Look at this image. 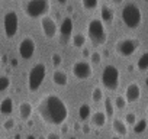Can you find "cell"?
<instances>
[{"instance_id": "1", "label": "cell", "mask_w": 148, "mask_h": 139, "mask_svg": "<svg viewBox=\"0 0 148 139\" xmlns=\"http://www.w3.org/2000/svg\"><path fill=\"white\" fill-rule=\"evenodd\" d=\"M39 117L51 125V126H60L67 120L68 116V109L61 97L57 94H47L44 96L36 106Z\"/></svg>"}, {"instance_id": "2", "label": "cell", "mask_w": 148, "mask_h": 139, "mask_svg": "<svg viewBox=\"0 0 148 139\" xmlns=\"http://www.w3.org/2000/svg\"><path fill=\"white\" fill-rule=\"evenodd\" d=\"M87 38H89V41H90V44L93 46H100V45L106 44L108 32H106L105 23L100 19L93 18L87 23Z\"/></svg>"}, {"instance_id": "3", "label": "cell", "mask_w": 148, "mask_h": 139, "mask_svg": "<svg viewBox=\"0 0 148 139\" xmlns=\"http://www.w3.org/2000/svg\"><path fill=\"white\" fill-rule=\"evenodd\" d=\"M122 22L129 29H136L142 23V12L135 3H126L121 12Z\"/></svg>"}, {"instance_id": "4", "label": "cell", "mask_w": 148, "mask_h": 139, "mask_svg": "<svg viewBox=\"0 0 148 139\" xmlns=\"http://www.w3.org/2000/svg\"><path fill=\"white\" fill-rule=\"evenodd\" d=\"M51 9V2L49 0H26L23 5V10L26 16L29 18H44L48 15Z\"/></svg>"}, {"instance_id": "5", "label": "cell", "mask_w": 148, "mask_h": 139, "mask_svg": "<svg viewBox=\"0 0 148 139\" xmlns=\"http://www.w3.org/2000/svg\"><path fill=\"white\" fill-rule=\"evenodd\" d=\"M45 76H47V67H45V64H42V62L35 64L29 70V74H28V89H29V91L39 90Z\"/></svg>"}, {"instance_id": "6", "label": "cell", "mask_w": 148, "mask_h": 139, "mask_svg": "<svg viewBox=\"0 0 148 139\" xmlns=\"http://www.w3.org/2000/svg\"><path fill=\"white\" fill-rule=\"evenodd\" d=\"M119 70L116 65L113 64H108L103 71H102V84L108 89V90H116L119 87Z\"/></svg>"}, {"instance_id": "7", "label": "cell", "mask_w": 148, "mask_h": 139, "mask_svg": "<svg viewBox=\"0 0 148 139\" xmlns=\"http://www.w3.org/2000/svg\"><path fill=\"white\" fill-rule=\"evenodd\" d=\"M139 48V41L135 39V38H123V39H119L115 45V49L118 52V55L121 57H131L136 52V49Z\"/></svg>"}, {"instance_id": "8", "label": "cell", "mask_w": 148, "mask_h": 139, "mask_svg": "<svg viewBox=\"0 0 148 139\" xmlns=\"http://www.w3.org/2000/svg\"><path fill=\"white\" fill-rule=\"evenodd\" d=\"M3 26H5V33H6V38L12 39L18 29H19V16L15 10H9L5 18H3Z\"/></svg>"}, {"instance_id": "9", "label": "cell", "mask_w": 148, "mask_h": 139, "mask_svg": "<svg viewBox=\"0 0 148 139\" xmlns=\"http://www.w3.org/2000/svg\"><path fill=\"white\" fill-rule=\"evenodd\" d=\"M71 73H73V76L76 77L77 80H86V78H90L92 77L93 70H92L90 62H87L84 59H79V61H76V62L73 64Z\"/></svg>"}, {"instance_id": "10", "label": "cell", "mask_w": 148, "mask_h": 139, "mask_svg": "<svg viewBox=\"0 0 148 139\" xmlns=\"http://www.w3.org/2000/svg\"><path fill=\"white\" fill-rule=\"evenodd\" d=\"M19 55L23 58V59H31L35 54V49H36V44L35 41L31 38V36H25L21 42H19Z\"/></svg>"}, {"instance_id": "11", "label": "cell", "mask_w": 148, "mask_h": 139, "mask_svg": "<svg viewBox=\"0 0 148 139\" xmlns=\"http://www.w3.org/2000/svg\"><path fill=\"white\" fill-rule=\"evenodd\" d=\"M41 29H42V33H44V36L47 39H52V38H55L57 31H58L57 22L51 16L47 15V16L41 18Z\"/></svg>"}, {"instance_id": "12", "label": "cell", "mask_w": 148, "mask_h": 139, "mask_svg": "<svg viewBox=\"0 0 148 139\" xmlns=\"http://www.w3.org/2000/svg\"><path fill=\"white\" fill-rule=\"evenodd\" d=\"M58 36H60V42L62 45L70 42V39L73 38V20H71V18L67 16L62 19V22L60 25V35Z\"/></svg>"}, {"instance_id": "13", "label": "cell", "mask_w": 148, "mask_h": 139, "mask_svg": "<svg viewBox=\"0 0 148 139\" xmlns=\"http://www.w3.org/2000/svg\"><path fill=\"white\" fill-rule=\"evenodd\" d=\"M141 97V87L138 83H129L125 89V100L126 103H135Z\"/></svg>"}, {"instance_id": "14", "label": "cell", "mask_w": 148, "mask_h": 139, "mask_svg": "<svg viewBox=\"0 0 148 139\" xmlns=\"http://www.w3.org/2000/svg\"><path fill=\"white\" fill-rule=\"evenodd\" d=\"M52 83L58 87H65L68 84V76L62 70H55L52 73Z\"/></svg>"}, {"instance_id": "15", "label": "cell", "mask_w": 148, "mask_h": 139, "mask_svg": "<svg viewBox=\"0 0 148 139\" xmlns=\"http://www.w3.org/2000/svg\"><path fill=\"white\" fill-rule=\"evenodd\" d=\"M112 129L118 136H126L128 135V125L125 123V120L115 117L112 120Z\"/></svg>"}, {"instance_id": "16", "label": "cell", "mask_w": 148, "mask_h": 139, "mask_svg": "<svg viewBox=\"0 0 148 139\" xmlns=\"http://www.w3.org/2000/svg\"><path fill=\"white\" fill-rule=\"evenodd\" d=\"M32 112H34V107L29 102H22L19 104V116L22 120H29V117L32 116Z\"/></svg>"}, {"instance_id": "17", "label": "cell", "mask_w": 148, "mask_h": 139, "mask_svg": "<svg viewBox=\"0 0 148 139\" xmlns=\"http://www.w3.org/2000/svg\"><path fill=\"white\" fill-rule=\"evenodd\" d=\"M108 116L105 114V112H95L92 116V125L95 127H103L106 125Z\"/></svg>"}, {"instance_id": "18", "label": "cell", "mask_w": 148, "mask_h": 139, "mask_svg": "<svg viewBox=\"0 0 148 139\" xmlns=\"http://www.w3.org/2000/svg\"><path fill=\"white\" fill-rule=\"evenodd\" d=\"M100 16H102V22L103 23H110L112 20H113V18H115V13H113V10L109 7V6H106V5H103L102 7H100Z\"/></svg>"}, {"instance_id": "19", "label": "cell", "mask_w": 148, "mask_h": 139, "mask_svg": "<svg viewBox=\"0 0 148 139\" xmlns=\"http://www.w3.org/2000/svg\"><path fill=\"white\" fill-rule=\"evenodd\" d=\"M12 112H13V100H12V97H5L0 102V113L10 114Z\"/></svg>"}, {"instance_id": "20", "label": "cell", "mask_w": 148, "mask_h": 139, "mask_svg": "<svg viewBox=\"0 0 148 139\" xmlns=\"http://www.w3.org/2000/svg\"><path fill=\"white\" fill-rule=\"evenodd\" d=\"M86 41H87V39H86V35H83L82 32L74 33L73 38H71V44H73V46H74V48H79V49H83V48H84Z\"/></svg>"}, {"instance_id": "21", "label": "cell", "mask_w": 148, "mask_h": 139, "mask_svg": "<svg viewBox=\"0 0 148 139\" xmlns=\"http://www.w3.org/2000/svg\"><path fill=\"white\" fill-rule=\"evenodd\" d=\"M90 114H92V107H90V104L83 103V104L80 106V109H79V117H80V120H87Z\"/></svg>"}, {"instance_id": "22", "label": "cell", "mask_w": 148, "mask_h": 139, "mask_svg": "<svg viewBox=\"0 0 148 139\" xmlns=\"http://www.w3.org/2000/svg\"><path fill=\"white\" fill-rule=\"evenodd\" d=\"M136 68L139 70V71H145V70H148V51L144 52L138 61H136Z\"/></svg>"}, {"instance_id": "23", "label": "cell", "mask_w": 148, "mask_h": 139, "mask_svg": "<svg viewBox=\"0 0 148 139\" xmlns=\"http://www.w3.org/2000/svg\"><path fill=\"white\" fill-rule=\"evenodd\" d=\"M113 113H115V104H113L112 99L105 97V114L110 117V116H113Z\"/></svg>"}, {"instance_id": "24", "label": "cell", "mask_w": 148, "mask_h": 139, "mask_svg": "<svg viewBox=\"0 0 148 139\" xmlns=\"http://www.w3.org/2000/svg\"><path fill=\"white\" fill-rule=\"evenodd\" d=\"M147 126H148L147 119H139V120H136V123L134 125V132H135V133H142V132H145Z\"/></svg>"}, {"instance_id": "25", "label": "cell", "mask_w": 148, "mask_h": 139, "mask_svg": "<svg viewBox=\"0 0 148 139\" xmlns=\"http://www.w3.org/2000/svg\"><path fill=\"white\" fill-rule=\"evenodd\" d=\"M92 100H93V103H99L103 100V91L100 87H95L92 90Z\"/></svg>"}, {"instance_id": "26", "label": "cell", "mask_w": 148, "mask_h": 139, "mask_svg": "<svg viewBox=\"0 0 148 139\" xmlns=\"http://www.w3.org/2000/svg\"><path fill=\"white\" fill-rule=\"evenodd\" d=\"M82 5L86 10H95L99 5V0H82Z\"/></svg>"}, {"instance_id": "27", "label": "cell", "mask_w": 148, "mask_h": 139, "mask_svg": "<svg viewBox=\"0 0 148 139\" xmlns=\"http://www.w3.org/2000/svg\"><path fill=\"white\" fill-rule=\"evenodd\" d=\"M115 107L116 109H119V110H123L125 107H126V100H125V96H116V99H115Z\"/></svg>"}, {"instance_id": "28", "label": "cell", "mask_w": 148, "mask_h": 139, "mask_svg": "<svg viewBox=\"0 0 148 139\" xmlns=\"http://www.w3.org/2000/svg\"><path fill=\"white\" fill-rule=\"evenodd\" d=\"M136 114L134 113V112H129V113H126L125 114V123L128 125V126H134L135 123H136Z\"/></svg>"}, {"instance_id": "29", "label": "cell", "mask_w": 148, "mask_h": 139, "mask_svg": "<svg viewBox=\"0 0 148 139\" xmlns=\"http://www.w3.org/2000/svg\"><path fill=\"white\" fill-rule=\"evenodd\" d=\"M9 86H10V78L6 76H0V91L8 90Z\"/></svg>"}, {"instance_id": "30", "label": "cell", "mask_w": 148, "mask_h": 139, "mask_svg": "<svg viewBox=\"0 0 148 139\" xmlns=\"http://www.w3.org/2000/svg\"><path fill=\"white\" fill-rule=\"evenodd\" d=\"M100 61H102V55H100V52L93 51V52L90 54V62L95 64V65H97V64H100Z\"/></svg>"}, {"instance_id": "31", "label": "cell", "mask_w": 148, "mask_h": 139, "mask_svg": "<svg viewBox=\"0 0 148 139\" xmlns=\"http://www.w3.org/2000/svg\"><path fill=\"white\" fill-rule=\"evenodd\" d=\"M51 62H52V65L57 68V67H60L61 65V62H62V58H61V55L60 54H57V52H54L52 55H51Z\"/></svg>"}, {"instance_id": "32", "label": "cell", "mask_w": 148, "mask_h": 139, "mask_svg": "<svg viewBox=\"0 0 148 139\" xmlns=\"http://www.w3.org/2000/svg\"><path fill=\"white\" fill-rule=\"evenodd\" d=\"M15 125H16L15 119L9 117V119H6V120H5V123H3V127H5L6 130H12V129L15 127Z\"/></svg>"}, {"instance_id": "33", "label": "cell", "mask_w": 148, "mask_h": 139, "mask_svg": "<svg viewBox=\"0 0 148 139\" xmlns=\"http://www.w3.org/2000/svg\"><path fill=\"white\" fill-rule=\"evenodd\" d=\"M45 139H61V135L58 132H49Z\"/></svg>"}, {"instance_id": "34", "label": "cell", "mask_w": 148, "mask_h": 139, "mask_svg": "<svg viewBox=\"0 0 148 139\" xmlns=\"http://www.w3.org/2000/svg\"><path fill=\"white\" fill-rule=\"evenodd\" d=\"M90 54H92V52H89L87 48H83V55H84V57H90Z\"/></svg>"}, {"instance_id": "35", "label": "cell", "mask_w": 148, "mask_h": 139, "mask_svg": "<svg viewBox=\"0 0 148 139\" xmlns=\"http://www.w3.org/2000/svg\"><path fill=\"white\" fill-rule=\"evenodd\" d=\"M83 130H84L86 133H89V132H90V129H89V126H87V125H86V126H83Z\"/></svg>"}, {"instance_id": "36", "label": "cell", "mask_w": 148, "mask_h": 139, "mask_svg": "<svg viewBox=\"0 0 148 139\" xmlns=\"http://www.w3.org/2000/svg\"><path fill=\"white\" fill-rule=\"evenodd\" d=\"M112 2H113L115 5H121V3H122V0H112Z\"/></svg>"}, {"instance_id": "37", "label": "cell", "mask_w": 148, "mask_h": 139, "mask_svg": "<svg viewBox=\"0 0 148 139\" xmlns=\"http://www.w3.org/2000/svg\"><path fill=\"white\" fill-rule=\"evenodd\" d=\"M26 139H36V138H35L34 135H28V136H26Z\"/></svg>"}, {"instance_id": "38", "label": "cell", "mask_w": 148, "mask_h": 139, "mask_svg": "<svg viewBox=\"0 0 148 139\" xmlns=\"http://www.w3.org/2000/svg\"><path fill=\"white\" fill-rule=\"evenodd\" d=\"M74 129L79 130V129H80V125H79V123H76V125H74Z\"/></svg>"}, {"instance_id": "39", "label": "cell", "mask_w": 148, "mask_h": 139, "mask_svg": "<svg viewBox=\"0 0 148 139\" xmlns=\"http://www.w3.org/2000/svg\"><path fill=\"white\" fill-rule=\"evenodd\" d=\"M65 2H67V0H58V3H61V5H64Z\"/></svg>"}, {"instance_id": "40", "label": "cell", "mask_w": 148, "mask_h": 139, "mask_svg": "<svg viewBox=\"0 0 148 139\" xmlns=\"http://www.w3.org/2000/svg\"><path fill=\"white\" fill-rule=\"evenodd\" d=\"M145 84H147V86H148V77H147V78H145Z\"/></svg>"}, {"instance_id": "41", "label": "cell", "mask_w": 148, "mask_h": 139, "mask_svg": "<svg viewBox=\"0 0 148 139\" xmlns=\"http://www.w3.org/2000/svg\"><path fill=\"white\" fill-rule=\"evenodd\" d=\"M112 139H121V138H119V136H113Z\"/></svg>"}, {"instance_id": "42", "label": "cell", "mask_w": 148, "mask_h": 139, "mask_svg": "<svg viewBox=\"0 0 148 139\" xmlns=\"http://www.w3.org/2000/svg\"><path fill=\"white\" fill-rule=\"evenodd\" d=\"M0 7H2V0H0Z\"/></svg>"}, {"instance_id": "43", "label": "cell", "mask_w": 148, "mask_h": 139, "mask_svg": "<svg viewBox=\"0 0 148 139\" xmlns=\"http://www.w3.org/2000/svg\"><path fill=\"white\" fill-rule=\"evenodd\" d=\"M147 114H148V107H147Z\"/></svg>"}, {"instance_id": "44", "label": "cell", "mask_w": 148, "mask_h": 139, "mask_svg": "<svg viewBox=\"0 0 148 139\" xmlns=\"http://www.w3.org/2000/svg\"><path fill=\"white\" fill-rule=\"evenodd\" d=\"M0 139H5V138H0Z\"/></svg>"}, {"instance_id": "45", "label": "cell", "mask_w": 148, "mask_h": 139, "mask_svg": "<svg viewBox=\"0 0 148 139\" xmlns=\"http://www.w3.org/2000/svg\"><path fill=\"white\" fill-rule=\"evenodd\" d=\"M145 2H148V0H145Z\"/></svg>"}]
</instances>
